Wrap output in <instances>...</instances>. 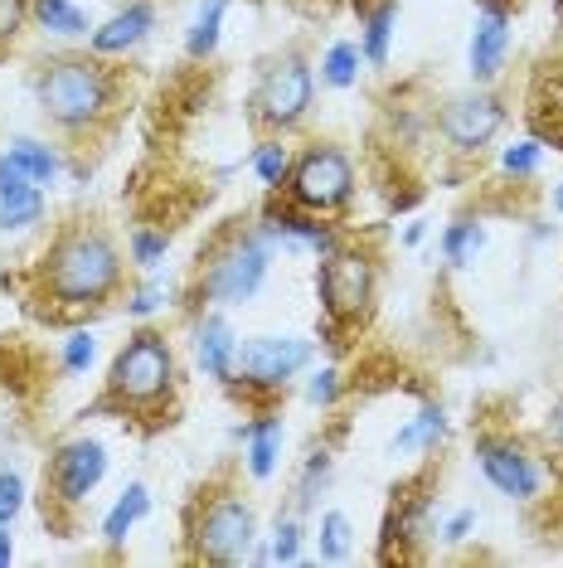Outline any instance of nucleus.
<instances>
[{"mask_svg": "<svg viewBox=\"0 0 563 568\" xmlns=\"http://www.w3.org/2000/svg\"><path fill=\"white\" fill-rule=\"evenodd\" d=\"M122 287V248L93 224H73L40 257V292L63 312H93Z\"/></svg>", "mask_w": 563, "mask_h": 568, "instance_id": "obj_1", "label": "nucleus"}, {"mask_svg": "<svg viewBox=\"0 0 563 568\" xmlns=\"http://www.w3.org/2000/svg\"><path fill=\"white\" fill-rule=\"evenodd\" d=\"M34 98L59 132H93L117 102V73L98 54H54L40 63Z\"/></svg>", "mask_w": 563, "mask_h": 568, "instance_id": "obj_2", "label": "nucleus"}, {"mask_svg": "<svg viewBox=\"0 0 563 568\" xmlns=\"http://www.w3.org/2000/svg\"><path fill=\"white\" fill-rule=\"evenodd\" d=\"M175 394V351L161 331L141 326L122 341V351L112 355L108 369V394L98 398V408L112 413H151Z\"/></svg>", "mask_w": 563, "mask_h": 568, "instance_id": "obj_3", "label": "nucleus"}, {"mask_svg": "<svg viewBox=\"0 0 563 568\" xmlns=\"http://www.w3.org/2000/svg\"><path fill=\"white\" fill-rule=\"evenodd\" d=\"M273 273V239L263 229H228L209 253L199 257L195 273V302L199 306H243L263 292Z\"/></svg>", "mask_w": 563, "mask_h": 568, "instance_id": "obj_4", "label": "nucleus"}, {"mask_svg": "<svg viewBox=\"0 0 563 568\" xmlns=\"http://www.w3.org/2000/svg\"><path fill=\"white\" fill-rule=\"evenodd\" d=\"M258 545V515L234 490H214L209 500L199 496V506L190 510V559L234 568Z\"/></svg>", "mask_w": 563, "mask_h": 568, "instance_id": "obj_5", "label": "nucleus"}, {"mask_svg": "<svg viewBox=\"0 0 563 568\" xmlns=\"http://www.w3.org/2000/svg\"><path fill=\"white\" fill-rule=\"evenodd\" d=\"M316 296H321V312L326 326H360V321L375 312V296H379V267L365 248H350L340 243L336 253L321 257L316 267Z\"/></svg>", "mask_w": 563, "mask_h": 568, "instance_id": "obj_6", "label": "nucleus"}, {"mask_svg": "<svg viewBox=\"0 0 563 568\" xmlns=\"http://www.w3.org/2000/svg\"><path fill=\"white\" fill-rule=\"evenodd\" d=\"M311 102H316V69L306 63V54H277L267 69L258 73V88H253L248 108L253 118L273 132H291L311 118Z\"/></svg>", "mask_w": 563, "mask_h": 568, "instance_id": "obj_7", "label": "nucleus"}, {"mask_svg": "<svg viewBox=\"0 0 563 568\" xmlns=\"http://www.w3.org/2000/svg\"><path fill=\"white\" fill-rule=\"evenodd\" d=\"M287 200L297 204V210H311V214H336L350 204L355 195V165L345 156L340 146H306L297 161H291V175H287Z\"/></svg>", "mask_w": 563, "mask_h": 568, "instance_id": "obj_8", "label": "nucleus"}, {"mask_svg": "<svg viewBox=\"0 0 563 568\" xmlns=\"http://www.w3.org/2000/svg\"><path fill=\"white\" fill-rule=\"evenodd\" d=\"M108 476V447L98 437H69L49 452L44 467V520L49 515H73Z\"/></svg>", "mask_w": 563, "mask_h": 568, "instance_id": "obj_9", "label": "nucleus"}, {"mask_svg": "<svg viewBox=\"0 0 563 568\" xmlns=\"http://www.w3.org/2000/svg\"><path fill=\"white\" fill-rule=\"evenodd\" d=\"M306 365H311V341H301V335H253V341H238L234 384H243L248 394H282Z\"/></svg>", "mask_w": 563, "mask_h": 568, "instance_id": "obj_10", "label": "nucleus"}, {"mask_svg": "<svg viewBox=\"0 0 563 568\" xmlns=\"http://www.w3.org/2000/svg\"><path fill=\"white\" fill-rule=\"evenodd\" d=\"M471 452H477L481 476L501 490L505 500H540L544 467L524 443H515V437H505V433H481Z\"/></svg>", "mask_w": 563, "mask_h": 568, "instance_id": "obj_11", "label": "nucleus"}, {"mask_svg": "<svg viewBox=\"0 0 563 568\" xmlns=\"http://www.w3.org/2000/svg\"><path fill=\"white\" fill-rule=\"evenodd\" d=\"M501 126H505V102L495 93H485V88L452 98L442 108V118H438L442 141L452 151H462V156H481V151L501 136Z\"/></svg>", "mask_w": 563, "mask_h": 568, "instance_id": "obj_12", "label": "nucleus"}, {"mask_svg": "<svg viewBox=\"0 0 563 568\" xmlns=\"http://www.w3.org/2000/svg\"><path fill=\"white\" fill-rule=\"evenodd\" d=\"M505 54H510V6L505 0H481V16H477V30H471V83L485 88L501 79L505 69Z\"/></svg>", "mask_w": 563, "mask_h": 568, "instance_id": "obj_13", "label": "nucleus"}, {"mask_svg": "<svg viewBox=\"0 0 563 568\" xmlns=\"http://www.w3.org/2000/svg\"><path fill=\"white\" fill-rule=\"evenodd\" d=\"M151 30H156V6H151V0H126L117 16H108L93 34H88V49H93L98 59L132 54V49H141L151 40Z\"/></svg>", "mask_w": 563, "mask_h": 568, "instance_id": "obj_14", "label": "nucleus"}, {"mask_svg": "<svg viewBox=\"0 0 563 568\" xmlns=\"http://www.w3.org/2000/svg\"><path fill=\"white\" fill-rule=\"evenodd\" d=\"M44 219V190L20 171L10 156H0V234H20Z\"/></svg>", "mask_w": 563, "mask_h": 568, "instance_id": "obj_15", "label": "nucleus"}, {"mask_svg": "<svg viewBox=\"0 0 563 568\" xmlns=\"http://www.w3.org/2000/svg\"><path fill=\"white\" fill-rule=\"evenodd\" d=\"M195 359L214 384H234V365H238V335L228 326V316L214 306L195 321Z\"/></svg>", "mask_w": 563, "mask_h": 568, "instance_id": "obj_16", "label": "nucleus"}, {"mask_svg": "<svg viewBox=\"0 0 563 568\" xmlns=\"http://www.w3.org/2000/svg\"><path fill=\"white\" fill-rule=\"evenodd\" d=\"M263 234L273 239V243H287V248H311L316 257H326V253H336L340 248V234L330 224H321V214H297V210H267L263 214Z\"/></svg>", "mask_w": 563, "mask_h": 568, "instance_id": "obj_17", "label": "nucleus"}, {"mask_svg": "<svg viewBox=\"0 0 563 568\" xmlns=\"http://www.w3.org/2000/svg\"><path fill=\"white\" fill-rule=\"evenodd\" d=\"M243 443H248V476L253 481H267V476L277 471V457H282V418L277 413H267V418H258V423H248L243 428Z\"/></svg>", "mask_w": 563, "mask_h": 568, "instance_id": "obj_18", "label": "nucleus"}, {"mask_svg": "<svg viewBox=\"0 0 563 568\" xmlns=\"http://www.w3.org/2000/svg\"><path fill=\"white\" fill-rule=\"evenodd\" d=\"M393 24H399V0H379L365 10V34H360V54L369 69L389 63V44H393Z\"/></svg>", "mask_w": 563, "mask_h": 568, "instance_id": "obj_19", "label": "nucleus"}, {"mask_svg": "<svg viewBox=\"0 0 563 568\" xmlns=\"http://www.w3.org/2000/svg\"><path fill=\"white\" fill-rule=\"evenodd\" d=\"M146 515H151V490L141 486V481H132V486H126L122 496H117V506L108 510V520H102V539H108L112 549L126 545V535H132V529L146 520Z\"/></svg>", "mask_w": 563, "mask_h": 568, "instance_id": "obj_20", "label": "nucleus"}, {"mask_svg": "<svg viewBox=\"0 0 563 568\" xmlns=\"http://www.w3.org/2000/svg\"><path fill=\"white\" fill-rule=\"evenodd\" d=\"M6 156L16 161L20 171L30 175V180H34V185H40V190H44V185H54V180L63 175V156H59L54 146H49V141L20 136V141H10V151H6Z\"/></svg>", "mask_w": 563, "mask_h": 568, "instance_id": "obj_21", "label": "nucleus"}, {"mask_svg": "<svg viewBox=\"0 0 563 568\" xmlns=\"http://www.w3.org/2000/svg\"><path fill=\"white\" fill-rule=\"evenodd\" d=\"M224 10H228V0H199L195 20H190V34H185V54L195 59V63L214 59V49H219V34H224Z\"/></svg>", "mask_w": 563, "mask_h": 568, "instance_id": "obj_22", "label": "nucleus"}, {"mask_svg": "<svg viewBox=\"0 0 563 568\" xmlns=\"http://www.w3.org/2000/svg\"><path fill=\"white\" fill-rule=\"evenodd\" d=\"M30 16L40 30L59 34V40H83L93 24H88V10L73 6V0H30Z\"/></svg>", "mask_w": 563, "mask_h": 568, "instance_id": "obj_23", "label": "nucleus"}, {"mask_svg": "<svg viewBox=\"0 0 563 568\" xmlns=\"http://www.w3.org/2000/svg\"><path fill=\"white\" fill-rule=\"evenodd\" d=\"M447 437V413L442 404H422L418 418L408 428L393 433V452H438V443Z\"/></svg>", "mask_w": 563, "mask_h": 568, "instance_id": "obj_24", "label": "nucleus"}, {"mask_svg": "<svg viewBox=\"0 0 563 568\" xmlns=\"http://www.w3.org/2000/svg\"><path fill=\"white\" fill-rule=\"evenodd\" d=\"M481 248H485V229H481V219H457V224L442 234V257H447L452 267H471Z\"/></svg>", "mask_w": 563, "mask_h": 568, "instance_id": "obj_25", "label": "nucleus"}, {"mask_svg": "<svg viewBox=\"0 0 563 568\" xmlns=\"http://www.w3.org/2000/svg\"><path fill=\"white\" fill-rule=\"evenodd\" d=\"M360 63H365V54H360V44H330L326 49V59H321V83L326 88H355V79H360Z\"/></svg>", "mask_w": 563, "mask_h": 568, "instance_id": "obj_26", "label": "nucleus"}, {"mask_svg": "<svg viewBox=\"0 0 563 568\" xmlns=\"http://www.w3.org/2000/svg\"><path fill=\"white\" fill-rule=\"evenodd\" d=\"M355 529H350V515L345 510H326L321 515V564H345L350 559V545H355Z\"/></svg>", "mask_w": 563, "mask_h": 568, "instance_id": "obj_27", "label": "nucleus"}, {"mask_svg": "<svg viewBox=\"0 0 563 568\" xmlns=\"http://www.w3.org/2000/svg\"><path fill=\"white\" fill-rule=\"evenodd\" d=\"M253 175H258L267 190H282L291 175V151L282 146V141H263V146L253 151Z\"/></svg>", "mask_w": 563, "mask_h": 568, "instance_id": "obj_28", "label": "nucleus"}, {"mask_svg": "<svg viewBox=\"0 0 563 568\" xmlns=\"http://www.w3.org/2000/svg\"><path fill=\"white\" fill-rule=\"evenodd\" d=\"M126 248H132V263L141 273H156L165 263V253H171V234H165V229H132Z\"/></svg>", "mask_w": 563, "mask_h": 568, "instance_id": "obj_29", "label": "nucleus"}, {"mask_svg": "<svg viewBox=\"0 0 563 568\" xmlns=\"http://www.w3.org/2000/svg\"><path fill=\"white\" fill-rule=\"evenodd\" d=\"M540 161H544V141H540V136H530V141H515V146H505L501 171H505V175H515V180H524V175L540 171Z\"/></svg>", "mask_w": 563, "mask_h": 568, "instance_id": "obj_30", "label": "nucleus"}, {"mask_svg": "<svg viewBox=\"0 0 563 568\" xmlns=\"http://www.w3.org/2000/svg\"><path fill=\"white\" fill-rule=\"evenodd\" d=\"M267 554H273V564H301V520H297V515H287V520H277V529H273V545H267Z\"/></svg>", "mask_w": 563, "mask_h": 568, "instance_id": "obj_31", "label": "nucleus"}, {"mask_svg": "<svg viewBox=\"0 0 563 568\" xmlns=\"http://www.w3.org/2000/svg\"><path fill=\"white\" fill-rule=\"evenodd\" d=\"M93 355H98V341L88 331H73L69 341H63V351H59V369L63 374H83L88 365H93Z\"/></svg>", "mask_w": 563, "mask_h": 568, "instance_id": "obj_32", "label": "nucleus"}, {"mask_svg": "<svg viewBox=\"0 0 563 568\" xmlns=\"http://www.w3.org/2000/svg\"><path fill=\"white\" fill-rule=\"evenodd\" d=\"M326 476H330V452H311V462H306V476H301V486H297V510H311L316 506V490L326 486Z\"/></svg>", "mask_w": 563, "mask_h": 568, "instance_id": "obj_33", "label": "nucleus"}, {"mask_svg": "<svg viewBox=\"0 0 563 568\" xmlns=\"http://www.w3.org/2000/svg\"><path fill=\"white\" fill-rule=\"evenodd\" d=\"M24 510V476L0 467V525H16Z\"/></svg>", "mask_w": 563, "mask_h": 568, "instance_id": "obj_34", "label": "nucleus"}, {"mask_svg": "<svg viewBox=\"0 0 563 568\" xmlns=\"http://www.w3.org/2000/svg\"><path fill=\"white\" fill-rule=\"evenodd\" d=\"M24 16H30V0H0V59H6V49L16 44Z\"/></svg>", "mask_w": 563, "mask_h": 568, "instance_id": "obj_35", "label": "nucleus"}, {"mask_svg": "<svg viewBox=\"0 0 563 568\" xmlns=\"http://www.w3.org/2000/svg\"><path fill=\"white\" fill-rule=\"evenodd\" d=\"M340 398V369H316L311 384H306V404L316 408H330Z\"/></svg>", "mask_w": 563, "mask_h": 568, "instance_id": "obj_36", "label": "nucleus"}, {"mask_svg": "<svg viewBox=\"0 0 563 568\" xmlns=\"http://www.w3.org/2000/svg\"><path fill=\"white\" fill-rule=\"evenodd\" d=\"M161 306H165V292H161V287H151V282H146V287H136V292H132V302H126V316L146 321L151 312H161Z\"/></svg>", "mask_w": 563, "mask_h": 568, "instance_id": "obj_37", "label": "nucleus"}, {"mask_svg": "<svg viewBox=\"0 0 563 568\" xmlns=\"http://www.w3.org/2000/svg\"><path fill=\"white\" fill-rule=\"evenodd\" d=\"M471 529H477V510H457L452 520H447V525L438 529V535L447 539V545H462V539L471 535Z\"/></svg>", "mask_w": 563, "mask_h": 568, "instance_id": "obj_38", "label": "nucleus"}, {"mask_svg": "<svg viewBox=\"0 0 563 568\" xmlns=\"http://www.w3.org/2000/svg\"><path fill=\"white\" fill-rule=\"evenodd\" d=\"M544 443H549L554 457H563V398L549 408V418H544Z\"/></svg>", "mask_w": 563, "mask_h": 568, "instance_id": "obj_39", "label": "nucleus"}, {"mask_svg": "<svg viewBox=\"0 0 563 568\" xmlns=\"http://www.w3.org/2000/svg\"><path fill=\"white\" fill-rule=\"evenodd\" d=\"M16 559V539H10V525H0V568H10Z\"/></svg>", "mask_w": 563, "mask_h": 568, "instance_id": "obj_40", "label": "nucleus"}, {"mask_svg": "<svg viewBox=\"0 0 563 568\" xmlns=\"http://www.w3.org/2000/svg\"><path fill=\"white\" fill-rule=\"evenodd\" d=\"M403 243L413 248V243H422V224H408V234H403Z\"/></svg>", "mask_w": 563, "mask_h": 568, "instance_id": "obj_41", "label": "nucleus"}, {"mask_svg": "<svg viewBox=\"0 0 563 568\" xmlns=\"http://www.w3.org/2000/svg\"><path fill=\"white\" fill-rule=\"evenodd\" d=\"M554 210L563 214V185H554Z\"/></svg>", "mask_w": 563, "mask_h": 568, "instance_id": "obj_42", "label": "nucleus"}]
</instances>
